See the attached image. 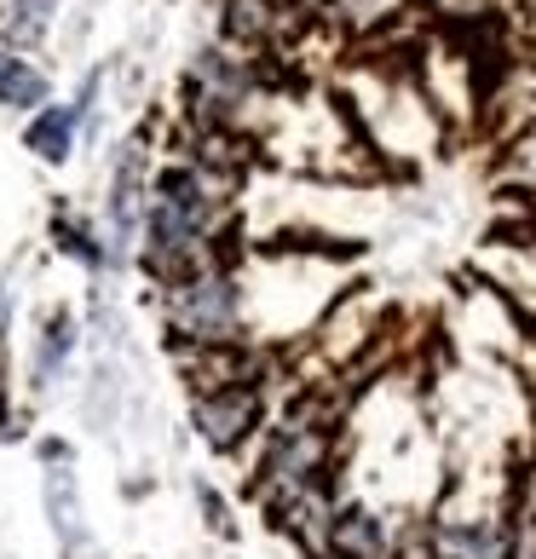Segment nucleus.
<instances>
[{"label":"nucleus","mask_w":536,"mask_h":559,"mask_svg":"<svg viewBox=\"0 0 536 559\" xmlns=\"http://www.w3.org/2000/svg\"><path fill=\"white\" fill-rule=\"evenodd\" d=\"M162 323L174 335V352L202 346H237L249 335V306H242V277L231 265H202L162 288Z\"/></svg>","instance_id":"1"},{"label":"nucleus","mask_w":536,"mask_h":559,"mask_svg":"<svg viewBox=\"0 0 536 559\" xmlns=\"http://www.w3.org/2000/svg\"><path fill=\"white\" fill-rule=\"evenodd\" d=\"M329 467H335V421H329V409L323 404L288 409L260 450V502L272 508L295 490L329 485Z\"/></svg>","instance_id":"2"},{"label":"nucleus","mask_w":536,"mask_h":559,"mask_svg":"<svg viewBox=\"0 0 536 559\" xmlns=\"http://www.w3.org/2000/svg\"><path fill=\"white\" fill-rule=\"evenodd\" d=\"M191 427L202 432V444H214L219 455H237L249 439H260V427H265V386L237 381V386L191 392Z\"/></svg>","instance_id":"3"},{"label":"nucleus","mask_w":536,"mask_h":559,"mask_svg":"<svg viewBox=\"0 0 536 559\" xmlns=\"http://www.w3.org/2000/svg\"><path fill=\"white\" fill-rule=\"evenodd\" d=\"M151 156L144 144H121L116 156V174H110V197H105V248H110V265H128L133 260V242L144 231V209H151Z\"/></svg>","instance_id":"4"},{"label":"nucleus","mask_w":536,"mask_h":559,"mask_svg":"<svg viewBox=\"0 0 536 559\" xmlns=\"http://www.w3.org/2000/svg\"><path fill=\"white\" fill-rule=\"evenodd\" d=\"M81 352V323L70 306H47V312L35 318V335H29V386L35 392H52L58 381L70 376Z\"/></svg>","instance_id":"5"},{"label":"nucleus","mask_w":536,"mask_h":559,"mask_svg":"<svg viewBox=\"0 0 536 559\" xmlns=\"http://www.w3.org/2000/svg\"><path fill=\"white\" fill-rule=\"evenodd\" d=\"M318 548L329 559H393V531H386V520H381L376 508L341 502L335 513H329Z\"/></svg>","instance_id":"6"},{"label":"nucleus","mask_w":536,"mask_h":559,"mask_svg":"<svg viewBox=\"0 0 536 559\" xmlns=\"http://www.w3.org/2000/svg\"><path fill=\"white\" fill-rule=\"evenodd\" d=\"M439 554L444 559H513V531L502 513H462V520H439Z\"/></svg>","instance_id":"7"},{"label":"nucleus","mask_w":536,"mask_h":559,"mask_svg":"<svg viewBox=\"0 0 536 559\" xmlns=\"http://www.w3.org/2000/svg\"><path fill=\"white\" fill-rule=\"evenodd\" d=\"M40 502H47V520H52V536L64 548V559H98V543L87 536V520H81V490H75L70 467H47Z\"/></svg>","instance_id":"8"},{"label":"nucleus","mask_w":536,"mask_h":559,"mask_svg":"<svg viewBox=\"0 0 536 559\" xmlns=\"http://www.w3.org/2000/svg\"><path fill=\"white\" fill-rule=\"evenodd\" d=\"M219 7V40L231 52H265L283 29V7L277 0H214Z\"/></svg>","instance_id":"9"},{"label":"nucleus","mask_w":536,"mask_h":559,"mask_svg":"<svg viewBox=\"0 0 536 559\" xmlns=\"http://www.w3.org/2000/svg\"><path fill=\"white\" fill-rule=\"evenodd\" d=\"M75 110L70 105H40L35 110V121H29V133H24V144L47 162V168H58V162H70V151H75Z\"/></svg>","instance_id":"10"},{"label":"nucleus","mask_w":536,"mask_h":559,"mask_svg":"<svg viewBox=\"0 0 536 559\" xmlns=\"http://www.w3.org/2000/svg\"><path fill=\"white\" fill-rule=\"evenodd\" d=\"M116 416H121V369L110 358H98L87 369V381H81V421L93 432H110Z\"/></svg>","instance_id":"11"},{"label":"nucleus","mask_w":536,"mask_h":559,"mask_svg":"<svg viewBox=\"0 0 536 559\" xmlns=\"http://www.w3.org/2000/svg\"><path fill=\"white\" fill-rule=\"evenodd\" d=\"M52 242L64 248L75 265H87V272H105L110 265V248L98 237V225H87L81 214H52Z\"/></svg>","instance_id":"12"},{"label":"nucleus","mask_w":536,"mask_h":559,"mask_svg":"<svg viewBox=\"0 0 536 559\" xmlns=\"http://www.w3.org/2000/svg\"><path fill=\"white\" fill-rule=\"evenodd\" d=\"M0 105L7 110H40L47 105V75L35 64H24V58L0 52Z\"/></svg>","instance_id":"13"},{"label":"nucleus","mask_w":536,"mask_h":559,"mask_svg":"<svg viewBox=\"0 0 536 559\" xmlns=\"http://www.w3.org/2000/svg\"><path fill=\"white\" fill-rule=\"evenodd\" d=\"M508 531H513V559H536V462L525 467V479H520Z\"/></svg>","instance_id":"14"},{"label":"nucleus","mask_w":536,"mask_h":559,"mask_svg":"<svg viewBox=\"0 0 536 559\" xmlns=\"http://www.w3.org/2000/svg\"><path fill=\"white\" fill-rule=\"evenodd\" d=\"M398 7H404V0H323V12L341 17V24L358 29V35H364V29H381Z\"/></svg>","instance_id":"15"},{"label":"nucleus","mask_w":536,"mask_h":559,"mask_svg":"<svg viewBox=\"0 0 536 559\" xmlns=\"http://www.w3.org/2000/svg\"><path fill=\"white\" fill-rule=\"evenodd\" d=\"M508 179L525 185V191H536V128L513 139V151H508Z\"/></svg>","instance_id":"16"},{"label":"nucleus","mask_w":536,"mask_h":559,"mask_svg":"<svg viewBox=\"0 0 536 559\" xmlns=\"http://www.w3.org/2000/svg\"><path fill=\"white\" fill-rule=\"evenodd\" d=\"M393 559H444L439 554V531L432 525H404V536L393 543Z\"/></svg>","instance_id":"17"},{"label":"nucleus","mask_w":536,"mask_h":559,"mask_svg":"<svg viewBox=\"0 0 536 559\" xmlns=\"http://www.w3.org/2000/svg\"><path fill=\"white\" fill-rule=\"evenodd\" d=\"M47 17H52V0H12V35L17 40H35L47 29Z\"/></svg>","instance_id":"18"},{"label":"nucleus","mask_w":536,"mask_h":559,"mask_svg":"<svg viewBox=\"0 0 536 559\" xmlns=\"http://www.w3.org/2000/svg\"><path fill=\"white\" fill-rule=\"evenodd\" d=\"M12 318H17V295H12V277L0 272V341L12 335Z\"/></svg>","instance_id":"19"},{"label":"nucleus","mask_w":536,"mask_h":559,"mask_svg":"<svg viewBox=\"0 0 536 559\" xmlns=\"http://www.w3.org/2000/svg\"><path fill=\"white\" fill-rule=\"evenodd\" d=\"M444 17H479V12H490V0H432Z\"/></svg>","instance_id":"20"},{"label":"nucleus","mask_w":536,"mask_h":559,"mask_svg":"<svg viewBox=\"0 0 536 559\" xmlns=\"http://www.w3.org/2000/svg\"><path fill=\"white\" fill-rule=\"evenodd\" d=\"M513 24H520V35H536V0H508Z\"/></svg>","instance_id":"21"},{"label":"nucleus","mask_w":536,"mask_h":559,"mask_svg":"<svg viewBox=\"0 0 536 559\" xmlns=\"http://www.w3.org/2000/svg\"><path fill=\"white\" fill-rule=\"evenodd\" d=\"M0 432H12V386H7V369H0Z\"/></svg>","instance_id":"22"},{"label":"nucleus","mask_w":536,"mask_h":559,"mask_svg":"<svg viewBox=\"0 0 536 559\" xmlns=\"http://www.w3.org/2000/svg\"><path fill=\"white\" fill-rule=\"evenodd\" d=\"M288 7H300V12H323V0H288Z\"/></svg>","instance_id":"23"}]
</instances>
